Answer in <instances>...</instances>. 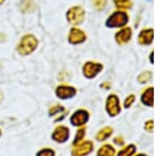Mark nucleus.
I'll return each mask as SVG.
<instances>
[{
	"mask_svg": "<svg viewBox=\"0 0 157 156\" xmlns=\"http://www.w3.org/2000/svg\"><path fill=\"white\" fill-rule=\"evenodd\" d=\"M38 41L36 38L33 35H26L21 39L20 43L18 44V47H17V50L21 56H27L36 49Z\"/></svg>",
	"mask_w": 157,
	"mask_h": 156,
	"instance_id": "f257e3e1",
	"label": "nucleus"
},
{
	"mask_svg": "<svg viewBox=\"0 0 157 156\" xmlns=\"http://www.w3.org/2000/svg\"><path fill=\"white\" fill-rule=\"evenodd\" d=\"M129 17L124 12H116L112 14L107 20V26L109 27H120L124 26L128 22Z\"/></svg>",
	"mask_w": 157,
	"mask_h": 156,
	"instance_id": "f03ea898",
	"label": "nucleus"
},
{
	"mask_svg": "<svg viewBox=\"0 0 157 156\" xmlns=\"http://www.w3.org/2000/svg\"><path fill=\"white\" fill-rule=\"evenodd\" d=\"M85 18V12L81 6H73L67 12V20L71 24H80Z\"/></svg>",
	"mask_w": 157,
	"mask_h": 156,
	"instance_id": "7ed1b4c3",
	"label": "nucleus"
},
{
	"mask_svg": "<svg viewBox=\"0 0 157 156\" xmlns=\"http://www.w3.org/2000/svg\"><path fill=\"white\" fill-rule=\"evenodd\" d=\"M52 137L57 143H65L69 137V129L65 126H58L52 132Z\"/></svg>",
	"mask_w": 157,
	"mask_h": 156,
	"instance_id": "20e7f679",
	"label": "nucleus"
},
{
	"mask_svg": "<svg viewBox=\"0 0 157 156\" xmlns=\"http://www.w3.org/2000/svg\"><path fill=\"white\" fill-rule=\"evenodd\" d=\"M75 89L71 86H67V85H61L56 89V94L59 99L66 100L70 99L75 94Z\"/></svg>",
	"mask_w": 157,
	"mask_h": 156,
	"instance_id": "39448f33",
	"label": "nucleus"
},
{
	"mask_svg": "<svg viewBox=\"0 0 157 156\" xmlns=\"http://www.w3.org/2000/svg\"><path fill=\"white\" fill-rule=\"evenodd\" d=\"M103 68V66L98 63H92L88 62L86 63L83 67V71H84L85 77L87 78H93L94 75H97L98 72L101 71V69Z\"/></svg>",
	"mask_w": 157,
	"mask_h": 156,
	"instance_id": "423d86ee",
	"label": "nucleus"
},
{
	"mask_svg": "<svg viewBox=\"0 0 157 156\" xmlns=\"http://www.w3.org/2000/svg\"><path fill=\"white\" fill-rule=\"evenodd\" d=\"M88 120V113L85 110H78L73 113L70 119V122L73 126H82L84 125Z\"/></svg>",
	"mask_w": 157,
	"mask_h": 156,
	"instance_id": "0eeeda50",
	"label": "nucleus"
},
{
	"mask_svg": "<svg viewBox=\"0 0 157 156\" xmlns=\"http://www.w3.org/2000/svg\"><path fill=\"white\" fill-rule=\"evenodd\" d=\"M69 42L72 44H78V43H82L85 41L86 39V35L84 34V32H82L81 29H72L69 32Z\"/></svg>",
	"mask_w": 157,
	"mask_h": 156,
	"instance_id": "6e6552de",
	"label": "nucleus"
},
{
	"mask_svg": "<svg viewBox=\"0 0 157 156\" xmlns=\"http://www.w3.org/2000/svg\"><path fill=\"white\" fill-rule=\"evenodd\" d=\"M91 149H92V144L90 142L84 143L78 147H75V149L72 150V155L73 156H83L86 155L90 152Z\"/></svg>",
	"mask_w": 157,
	"mask_h": 156,
	"instance_id": "1a4fd4ad",
	"label": "nucleus"
},
{
	"mask_svg": "<svg viewBox=\"0 0 157 156\" xmlns=\"http://www.w3.org/2000/svg\"><path fill=\"white\" fill-rule=\"evenodd\" d=\"M107 109L110 114L116 115L120 111V107H118V100L115 95H110L108 99L107 103Z\"/></svg>",
	"mask_w": 157,
	"mask_h": 156,
	"instance_id": "9d476101",
	"label": "nucleus"
},
{
	"mask_svg": "<svg viewBox=\"0 0 157 156\" xmlns=\"http://www.w3.org/2000/svg\"><path fill=\"white\" fill-rule=\"evenodd\" d=\"M131 35H132V32H131L130 29H124L115 35V39H116V41H117V43L123 44L130 40Z\"/></svg>",
	"mask_w": 157,
	"mask_h": 156,
	"instance_id": "9b49d317",
	"label": "nucleus"
},
{
	"mask_svg": "<svg viewBox=\"0 0 157 156\" xmlns=\"http://www.w3.org/2000/svg\"><path fill=\"white\" fill-rule=\"evenodd\" d=\"M138 39L141 44L151 43L152 40H153V31H152V29H145V31H143L140 32Z\"/></svg>",
	"mask_w": 157,
	"mask_h": 156,
	"instance_id": "f8f14e48",
	"label": "nucleus"
},
{
	"mask_svg": "<svg viewBox=\"0 0 157 156\" xmlns=\"http://www.w3.org/2000/svg\"><path fill=\"white\" fill-rule=\"evenodd\" d=\"M35 9V3L33 0H22L21 10L23 12H32Z\"/></svg>",
	"mask_w": 157,
	"mask_h": 156,
	"instance_id": "ddd939ff",
	"label": "nucleus"
},
{
	"mask_svg": "<svg viewBox=\"0 0 157 156\" xmlns=\"http://www.w3.org/2000/svg\"><path fill=\"white\" fill-rule=\"evenodd\" d=\"M114 154V150L110 146H104V147L98 151V156H113Z\"/></svg>",
	"mask_w": 157,
	"mask_h": 156,
	"instance_id": "4468645a",
	"label": "nucleus"
},
{
	"mask_svg": "<svg viewBox=\"0 0 157 156\" xmlns=\"http://www.w3.org/2000/svg\"><path fill=\"white\" fill-rule=\"evenodd\" d=\"M114 3L118 9H130L132 6L131 0H114Z\"/></svg>",
	"mask_w": 157,
	"mask_h": 156,
	"instance_id": "2eb2a0df",
	"label": "nucleus"
},
{
	"mask_svg": "<svg viewBox=\"0 0 157 156\" xmlns=\"http://www.w3.org/2000/svg\"><path fill=\"white\" fill-rule=\"evenodd\" d=\"M37 156H55V151L49 148H44L37 153Z\"/></svg>",
	"mask_w": 157,
	"mask_h": 156,
	"instance_id": "dca6fc26",
	"label": "nucleus"
},
{
	"mask_svg": "<svg viewBox=\"0 0 157 156\" xmlns=\"http://www.w3.org/2000/svg\"><path fill=\"white\" fill-rule=\"evenodd\" d=\"M64 110L65 109L62 106H60V105H56V106H52V108H50L49 109V115L50 116H52V115H57V114H59V113L63 112Z\"/></svg>",
	"mask_w": 157,
	"mask_h": 156,
	"instance_id": "f3484780",
	"label": "nucleus"
},
{
	"mask_svg": "<svg viewBox=\"0 0 157 156\" xmlns=\"http://www.w3.org/2000/svg\"><path fill=\"white\" fill-rule=\"evenodd\" d=\"M110 134H111V129H110V128H106V129L102 130V131L98 133V140H103V139H105L106 137H108Z\"/></svg>",
	"mask_w": 157,
	"mask_h": 156,
	"instance_id": "a211bd4d",
	"label": "nucleus"
},
{
	"mask_svg": "<svg viewBox=\"0 0 157 156\" xmlns=\"http://www.w3.org/2000/svg\"><path fill=\"white\" fill-rule=\"evenodd\" d=\"M91 1H92V3L95 9L98 10V11H101V10H103L104 7H105L106 1H107V0H91Z\"/></svg>",
	"mask_w": 157,
	"mask_h": 156,
	"instance_id": "6ab92c4d",
	"label": "nucleus"
},
{
	"mask_svg": "<svg viewBox=\"0 0 157 156\" xmlns=\"http://www.w3.org/2000/svg\"><path fill=\"white\" fill-rule=\"evenodd\" d=\"M84 133H85V130L84 129H81V130H78V133H77V136H75V142H73V144H77V143L80 142L81 139H82V137H83V135H84Z\"/></svg>",
	"mask_w": 157,
	"mask_h": 156,
	"instance_id": "aec40b11",
	"label": "nucleus"
},
{
	"mask_svg": "<svg viewBox=\"0 0 157 156\" xmlns=\"http://www.w3.org/2000/svg\"><path fill=\"white\" fill-rule=\"evenodd\" d=\"M131 148H132V147H130V148H128V149L121 151V152H120L118 156H129V155L131 154V153L133 152V149H131Z\"/></svg>",
	"mask_w": 157,
	"mask_h": 156,
	"instance_id": "412c9836",
	"label": "nucleus"
},
{
	"mask_svg": "<svg viewBox=\"0 0 157 156\" xmlns=\"http://www.w3.org/2000/svg\"><path fill=\"white\" fill-rule=\"evenodd\" d=\"M2 97H3V94H2V92L0 91V103L2 102Z\"/></svg>",
	"mask_w": 157,
	"mask_h": 156,
	"instance_id": "4be33fe9",
	"label": "nucleus"
},
{
	"mask_svg": "<svg viewBox=\"0 0 157 156\" xmlns=\"http://www.w3.org/2000/svg\"><path fill=\"white\" fill-rule=\"evenodd\" d=\"M4 2V0H0V4H2Z\"/></svg>",
	"mask_w": 157,
	"mask_h": 156,
	"instance_id": "5701e85b",
	"label": "nucleus"
},
{
	"mask_svg": "<svg viewBox=\"0 0 157 156\" xmlns=\"http://www.w3.org/2000/svg\"><path fill=\"white\" fill-rule=\"evenodd\" d=\"M0 135H1V131H0Z\"/></svg>",
	"mask_w": 157,
	"mask_h": 156,
	"instance_id": "b1692460",
	"label": "nucleus"
}]
</instances>
